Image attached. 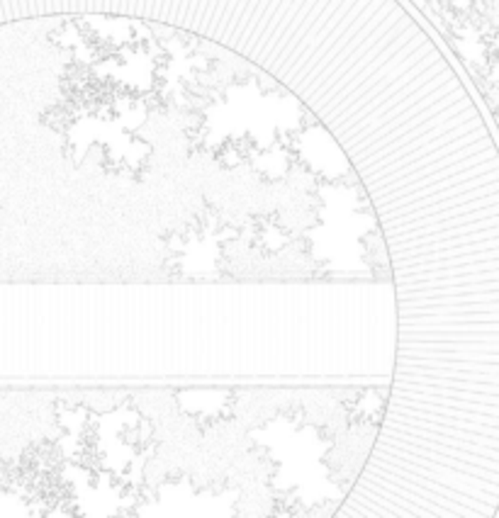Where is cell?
I'll return each mask as SVG.
<instances>
[{
    "label": "cell",
    "mask_w": 499,
    "mask_h": 518,
    "mask_svg": "<svg viewBox=\"0 0 499 518\" xmlns=\"http://www.w3.org/2000/svg\"><path fill=\"white\" fill-rule=\"evenodd\" d=\"M0 280L395 283L324 122L256 64L164 22L0 24Z\"/></svg>",
    "instance_id": "6da1fadb"
},
{
    "label": "cell",
    "mask_w": 499,
    "mask_h": 518,
    "mask_svg": "<svg viewBox=\"0 0 499 518\" xmlns=\"http://www.w3.org/2000/svg\"><path fill=\"white\" fill-rule=\"evenodd\" d=\"M164 22L295 93L358 171L397 295V370L439 379L499 346V125L412 0H39Z\"/></svg>",
    "instance_id": "7a4b0ae2"
},
{
    "label": "cell",
    "mask_w": 499,
    "mask_h": 518,
    "mask_svg": "<svg viewBox=\"0 0 499 518\" xmlns=\"http://www.w3.org/2000/svg\"><path fill=\"white\" fill-rule=\"evenodd\" d=\"M390 384H0V518H339Z\"/></svg>",
    "instance_id": "3957f363"
},
{
    "label": "cell",
    "mask_w": 499,
    "mask_h": 518,
    "mask_svg": "<svg viewBox=\"0 0 499 518\" xmlns=\"http://www.w3.org/2000/svg\"><path fill=\"white\" fill-rule=\"evenodd\" d=\"M395 283L0 280V384H392Z\"/></svg>",
    "instance_id": "277c9868"
}]
</instances>
